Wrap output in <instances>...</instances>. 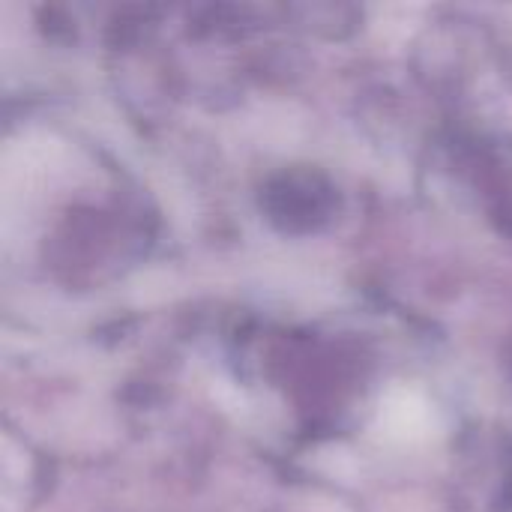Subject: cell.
Wrapping results in <instances>:
<instances>
[{
	"mask_svg": "<svg viewBox=\"0 0 512 512\" xmlns=\"http://www.w3.org/2000/svg\"><path fill=\"white\" fill-rule=\"evenodd\" d=\"M375 429L390 444L417 447V444H429L438 435L441 423H438L435 405L420 390L390 387L378 405Z\"/></svg>",
	"mask_w": 512,
	"mask_h": 512,
	"instance_id": "obj_1",
	"label": "cell"
}]
</instances>
